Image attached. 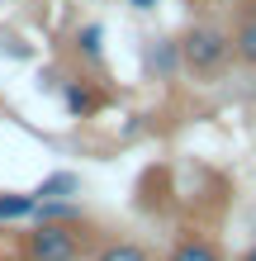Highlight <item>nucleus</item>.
I'll return each instance as SVG.
<instances>
[{
    "mask_svg": "<svg viewBox=\"0 0 256 261\" xmlns=\"http://www.w3.org/2000/svg\"><path fill=\"white\" fill-rule=\"evenodd\" d=\"M62 105H67L71 119H90V114L104 105V90L90 86L86 76H67V81H62Z\"/></svg>",
    "mask_w": 256,
    "mask_h": 261,
    "instance_id": "nucleus-3",
    "label": "nucleus"
},
{
    "mask_svg": "<svg viewBox=\"0 0 256 261\" xmlns=\"http://www.w3.org/2000/svg\"><path fill=\"white\" fill-rule=\"evenodd\" d=\"M90 261H157V256L147 252L143 242H124V238H114V242H100V247L90 252Z\"/></svg>",
    "mask_w": 256,
    "mask_h": 261,
    "instance_id": "nucleus-8",
    "label": "nucleus"
},
{
    "mask_svg": "<svg viewBox=\"0 0 256 261\" xmlns=\"http://www.w3.org/2000/svg\"><path fill=\"white\" fill-rule=\"evenodd\" d=\"M34 209H38V195L29 190H0V223H24V219H34Z\"/></svg>",
    "mask_w": 256,
    "mask_h": 261,
    "instance_id": "nucleus-7",
    "label": "nucleus"
},
{
    "mask_svg": "<svg viewBox=\"0 0 256 261\" xmlns=\"http://www.w3.org/2000/svg\"><path fill=\"white\" fill-rule=\"evenodd\" d=\"M124 5H133V10H152L157 0H124Z\"/></svg>",
    "mask_w": 256,
    "mask_h": 261,
    "instance_id": "nucleus-11",
    "label": "nucleus"
},
{
    "mask_svg": "<svg viewBox=\"0 0 256 261\" xmlns=\"http://www.w3.org/2000/svg\"><path fill=\"white\" fill-rule=\"evenodd\" d=\"M176 43H180V67L194 81H218L233 67V34L218 24H190Z\"/></svg>",
    "mask_w": 256,
    "mask_h": 261,
    "instance_id": "nucleus-2",
    "label": "nucleus"
},
{
    "mask_svg": "<svg viewBox=\"0 0 256 261\" xmlns=\"http://www.w3.org/2000/svg\"><path fill=\"white\" fill-rule=\"evenodd\" d=\"M71 53H76L86 67H100L104 62V24H81L76 38H71Z\"/></svg>",
    "mask_w": 256,
    "mask_h": 261,
    "instance_id": "nucleus-6",
    "label": "nucleus"
},
{
    "mask_svg": "<svg viewBox=\"0 0 256 261\" xmlns=\"http://www.w3.org/2000/svg\"><path fill=\"white\" fill-rule=\"evenodd\" d=\"M237 261H256V242H251V247H247L242 256H237Z\"/></svg>",
    "mask_w": 256,
    "mask_h": 261,
    "instance_id": "nucleus-12",
    "label": "nucleus"
},
{
    "mask_svg": "<svg viewBox=\"0 0 256 261\" xmlns=\"http://www.w3.org/2000/svg\"><path fill=\"white\" fill-rule=\"evenodd\" d=\"M152 67H157V76H176V67H180V43L176 38H157Z\"/></svg>",
    "mask_w": 256,
    "mask_h": 261,
    "instance_id": "nucleus-10",
    "label": "nucleus"
},
{
    "mask_svg": "<svg viewBox=\"0 0 256 261\" xmlns=\"http://www.w3.org/2000/svg\"><path fill=\"white\" fill-rule=\"evenodd\" d=\"M166 261H223V247L214 238H204V233H180L171 242Z\"/></svg>",
    "mask_w": 256,
    "mask_h": 261,
    "instance_id": "nucleus-4",
    "label": "nucleus"
},
{
    "mask_svg": "<svg viewBox=\"0 0 256 261\" xmlns=\"http://www.w3.org/2000/svg\"><path fill=\"white\" fill-rule=\"evenodd\" d=\"M76 190H81V180H76V176H71V171H57V176L43 180L34 195H38V199H71Z\"/></svg>",
    "mask_w": 256,
    "mask_h": 261,
    "instance_id": "nucleus-9",
    "label": "nucleus"
},
{
    "mask_svg": "<svg viewBox=\"0 0 256 261\" xmlns=\"http://www.w3.org/2000/svg\"><path fill=\"white\" fill-rule=\"evenodd\" d=\"M100 242H104V228H95L86 214L81 219H48V223H34L14 242V261H90Z\"/></svg>",
    "mask_w": 256,
    "mask_h": 261,
    "instance_id": "nucleus-1",
    "label": "nucleus"
},
{
    "mask_svg": "<svg viewBox=\"0 0 256 261\" xmlns=\"http://www.w3.org/2000/svg\"><path fill=\"white\" fill-rule=\"evenodd\" d=\"M233 57H237V62H247V67H256V5H242V10H237Z\"/></svg>",
    "mask_w": 256,
    "mask_h": 261,
    "instance_id": "nucleus-5",
    "label": "nucleus"
}]
</instances>
